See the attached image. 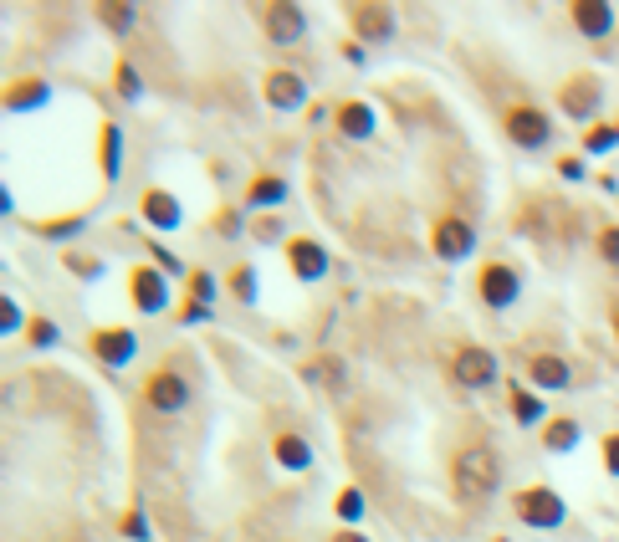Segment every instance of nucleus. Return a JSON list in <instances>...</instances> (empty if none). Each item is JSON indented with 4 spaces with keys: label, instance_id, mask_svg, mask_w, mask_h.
<instances>
[{
    "label": "nucleus",
    "instance_id": "37",
    "mask_svg": "<svg viewBox=\"0 0 619 542\" xmlns=\"http://www.w3.org/2000/svg\"><path fill=\"white\" fill-rule=\"evenodd\" d=\"M599 450H604V471L619 476V430H609V435L599 440Z\"/></svg>",
    "mask_w": 619,
    "mask_h": 542
},
{
    "label": "nucleus",
    "instance_id": "27",
    "mask_svg": "<svg viewBox=\"0 0 619 542\" xmlns=\"http://www.w3.org/2000/svg\"><path fill=\"white\" fill-rule=\"evenodd\" d=\"M609 149H619V123H604V128H589L584 133V154L594 159V154H609Z\"/></svg>",
    "mask_w": 619,
    "mask_h": 542
},
{
    "label": "nucleus",
    "instance_id": "44",
    "mask_svg": "<svg viewBox=\"0 0 619 542\" xmlns=\"http://www.w3.org/2000/svg\"><path fill=\"white\" fill-rule=\"evenodd\" d=\"M256 236H261V241H277V236H282V225H277V220L267 215V220H261V225H256Z\"/></svg>",
    "mask_w": 619,
    "mask_h": 542
},
{
    "label": "nucleus",
    "instance_id": "42",
    "mask_svg": "<svg viewBox=\"0 0 619 542\" xmlns=\"http://www.w3.org/2000/svg\"><path fill=\"white\" fill-rule=\"evenodd\" d=\"M328 542H374L369 532H353V527H338V532H328Z\"/></svg>",
    "mask_w": 619,
    "mask_h": 542
},
{
    "label": "nucleus",
    "instance_id": "32",
    "mask_svg": "<svg viewBox=\"0 0 619 542\" xmlns=\"http://www.w3.org/2000/svg\"><path fill=\"white\" fill-rule=\"evenodd\" d=\"M57 338H62V333H57L52 318H31V323H26V343H31V348H52Z\"/></svg>",
    "mask_w": 619,
    "mask_h": 542
},
{
    "label": "nucleus",
    "instance_id": "33",
    "mask_svg": "<svg viewBox=\"0 0 619 542\" xmlns=\"http://www.w3.org/2000/svg\"><path fill=\"white\" fill-rule=\"evenodd\" d=\"M118 532H123V537H128V542H149V537H154V532H149V522H144V512H139V507H128V512H123V522H118Z\"/></svg>",
    "mask_w": 619,
    "mask_h": 542
},
{
    "label": "nucleus",
    "instance_id": "10",
    "mask_svg": "<svg viewBox=\"0 0 619 542\" xmlns=\"http://www.w3.org/2000/svg\"><path fill=\"white\" fill-rule=\"evenodd\" d=\"M599 103H604V82H599L594 72H579V77H568V82L558 87V108H563L573 123H589V118L599 113Z\"/></svg>",
    "mask_w": 619,
    "mask_h": 542
},
{
    "label": "nucleus",
    "instance_id": "16",
    "mask_svg": "<svg viewBox=\"0 0 619 542\" xmlns=\"http://www.w3.org/2000/svg\"><path fill=\"white\" fill-rule=\"evenodd\" d=\"M333 123H338V133H343V139L364 144V139H374L379 113H374L369 103H359V98H348V103H338V108H333Z\"/></svg>",
    "mask_w": 619,
    "mask_h": 542
},
{
    "label": "nucleus",
    "instance_id": "19",
    "mask_svg": "<svg viewBox=\"0 0 619 542\" xmlns=\"http://www.w3.org/2000/svg\"><path fill=\"white\" fill-rule=\"evenodd\" d=\"M579 440H584V425L573 415H553L543 425V450L548 456H568V450H579Z\"/></svg>",
    "mask_w": 619,
    "mask_h": 542
},
{
    "label": "nucleus",
    "instance_id": "11",
    "mask_svg": "<svg viewBox=\"0 0 619 542\" xmlns=\"http://www.w3.org/2000/svg\"><path fill=\"white\" fill-rule=\"evenodd\" d=\"M128 297H134V307L144 312V318H159V312L169 307V277L159 266H134L128 271Z\"/></svg>",
    "mask_w": 619,
    "mask_h": 542
},
{
    "label": "nucleus",
    "instance_id": "30",
    "mask_svg": "<svg viewBox=\"0 0 619 542\" xmlns=\"http://www.w3.org/2000/svg\"><path fill=\"white\" fill-rule=\"evenodd\" d=\"M256 287H261V282H256V266H246V261H241V266L231 271V292H236V302H246V307H251V302H256Z\"/></svg>",
    "mask_w": 619,
    "mask_h": 542
},
{
    "label": "nucleus",
    "instance_id": "39",
    "mask_svg": "<svg viewBox=\"0 0 619 542\" xmlns=\"http://www.w3.org/2000/svg\"><path fill=\"white\" fill-rule=\"evenodd\" d=\"M67 266L77 271V277H98L103 271V261H93V256H67Z\"/></svg>",
    "mask_w": 619,
    "mask_h": 542
},
{
    "label": "nucleus",
    "instance_id": "38",
    "mask_svg": "<svg viewBox=\"0 0 619 542\" xmlns=\"http://www.w3.org/2000/svg\"><path fill=\"white\" fill-rule=\"evenodd\" d=\"M154 251V261H159V271H169V277H185V266H180V256H174L169 246H149Z\"/></svg>",
    "mask_w": 619,
    "mask_h": 542
},
{
    "label": "nucleus",
    "instance_id": "45",
    "mask_svg": "<svg viewBox=\"0 0 619 542\" xmlns=\"http://www.w3.org/2000/svg\"><path fill=\"white\" fill-rule=\"evenodd\" d=\"M614 343H619V307H614Z\"/></svg>",
    "mask_w": 619,
    "mask_h": 542
},
{
    "label": "nucleus",
    "instance_id": "20",
    "mask_svg": "<svg viewBox=\"0 0 619 542\" xmlns=\"http://www.w3.org/2000/svg\"><path fill=\"white\" fill-rule=\"evenodd\" d=\"M52 98V87L47 82H36V77H21L6 87V113H36V108H47Z\"/></svg>",
    "mask_w": 619,
    "mask_h": 542
},
{
    "label": "nucleus",
    "instance_id": "28",
    "mask_svg": "<svg viewBox=\"0 0 619 542\" xmlns=\"http://www.w3.org/2000/svg\"><path fill=\"white\" fill-rule=\"evenodd\" d=\"M113 87H118V98H144V82H139V67H128V62H118L113 67Z\"/></svg>",
    "mask_w": 619,
    "mask_h": 542
},
{
    "label": "nucleus",
    "instance_id": "13",
    "mask_svg": "<svg viewBox=\"0 0 619 542\" xmlns=\"http://www.w3.org/2000/svg\"><path fill=\"white\" fill-rule=\"evenodd\" d=\"M261 26H267L272 47H292V41L307 36V11L297 6V0H272L267 16H261Z\"/></svg>",
    "mask_w": 619,
    "mask_h": 542
},
{
    "label": "nucleus",
    "instance_id": "4",
    "mask_svg": "<svg viewBox=\"0 0 619 542\" xmlns=\"http://www.w3.org/2000/svg\"><path fill=\"white\" fill-rule=\"evenodd\" d=\"M144 404L154 415H180V410H190V379L180 374V369H154L149 374V384H144Z\"/></svg>",
    "mask_w": 619,
    "mask_h": 542
},
{
    "label": "nucleus",
    "instance_id": "25",
    "mask_svg": "<svg viewBox=\"0 0 619 542\" xmlns=\"http://www.w3.org/2000/svg\"><path fill=\"white\" fill-rule=\"evenodd\" d=\"M98 21L113 31V36H128L139 26V16H134V6H128V0H98Z\"/></svg>",
    "mask_w": 619,
    "mask_h": 542
},
{
    "label": "nucleus",
    "instance_id": "21",
    "mask_svg": "<svg viewBox=\"0 0 619 542\" xmlns=\"http://www.w3.org/2000/svg\"><path fill=\"white\" fill-rule=\"evenodd\" d=\"M507 404H512V420L522 425V430H533V425H548V410H543V399L527 389V384H512L507 389Z\"/></svg>",
    "mask_w": 619,
    "mask_h": 542
},
{
    "label": "nucleus",
    "instance_id": "35",
    "mask_svg": "<svg viewBox=\"0 0 619 542\" xmlns=\"http://www.w3.org/2000/svg\"><path fill=\"white\" fill-rule=\"evenodd\" d=\"M599 256L609 266H619V225H604V231H599Z\"/></svg>",
    "mask_w": 619,
    "mask_h": 542
},
{
    "label": "nucleus",
    "instance_id": "1",
    "mask_svg": "<svg viewBox=\"0 0 619 542\" xmlns=\"http://www.w3.org/2000/svg\"><path fill=\"white\" fill-rule=\"evenodd\" d=\"M451 486L461 502H486L497 486H502V461L492 445H461L456 461H451Z\"/></svg>",
    "mask_w": 619,
    "mask_h": 542
},
{
    "label": "nucleus",
    "instance_id": "7",
    "mask_svg": "<svg viewBox=\"0 0 619 542\" xmlns=\"http://www.w3.org/2000/svg\"><path fill=\"white\" fill-rule=\"evenodd\" d=\"M282 256H287V271H292L297 282H307V287L323 282L328 266H333V261H328V246L313 241V236H287V241H282Z\"/></svg>",
    "mask_w": 619,
    "mask_h": 542
},
{
    "label": "nucleus",
    "instance_id": "5",
    "mask_svg": "<svg viewBox=\"0 0 619 542\" xmlns=\"http://www.w3.org/2000/svg\"><path fill=\"white\" fill-rule=\"evenodd\" d=\"M451 379H456L461 389H471V394L492 389V384L502 379V369H497V353H486V348H476V343L456 348V358H451Z\"/></svg>",
    "mask_w": 619,
    "mask_h": 542
},
{
    "label": "nucleus",
    "instance_id": "15",
    "mask_svg": "<svg viewBox=\"0 0 619 542\" xmlns=\"http://www.w3.org/2000/svg\"><path fill=\"white\" fill-rule=\"evenodd\" d=\"M568 16H573V26H579L589 41H604V36L619 26V16H614V6H609V0H573V6H568Z\"/></svg>",
    "mask_w": 619,
    "mask_h": 542
},
{
    "label": "nucleus",
    "instance_id": "18",
    "mask_svg": "<svg viewBox=\"0 0 619 542\" xmlns=\"http://www.w3.org/2000/svg\"><path fill=\"white\" fill-rule=\"evenodd\" d=\"M139 210H144V220L154 225V231H180V220H185L180 200H174L169 190H144Z\"/></svg>",
    "mask_w": 619,
    "mask_h": 542
},
{
    "label": "nucleus",
    "instance_id": "9",
    "mask_svg": "<svg viewBox=\"0 0 619 542\" xmlns=\"http://www.w3.org/2000/svg\"><path fill=\"white\" fill-rule=\"evenodd\" d=\"M476 292H481V302L492 307V312H507V307L522 297V277H517V266H507V261H486V266H481V277H476Z\"/></svg>",
    "mask_w": 619,
    "mask_h": 542
},
{
    "label": "nucleus",
    "instance_id": "29",
    "mask_svg": "<svg viewBox=\"0 0 619 542\" xmlns=\"http://www.w3.org/2000/svg\"><path fill=\"white\" fill-rule=\"evenodd\" d=\"M82 225H87V215H67V220H41L36 231L47 236V241H72V236L82 231Z\"/></svg>",
    "mask_w": 619,
    "mask_h": 542
},
{
    "label": "nucleus",
    "instance_id": "8",
    "mask_svg": "<svg viewBox=\"0 0 619 542\" xmlns=\"http://www.w3.org/2000/svg\"><path fill=\"white\" fill-rule=\"evenodd\" d=\"M430 251L440 261H466L476 251V225L466 215H440L435 231H430Z\"/></svg>",
    "mask_w": 619,
    "mask_h": 542
},
{
    "label": "nucleus",
    "instance_id": "31",
    "mask_svg": "<svg viewBox=\"0 0 619 542\" xmlns=\"http://www.w3.org/2000/svg\"><path fill=\"white\" fill-rule=\"evenodd\" d=\"M26 312H21V302L16 297H6V302H0V333H6V338H16V333H26Z\"/></svg>",
    "mask_w": 619,
    "mask_h": 542
},
{
    "label": "nucleus",
    "instance_id": "40",
    "mask_svg": "<svg viewBox=\"0 0 619 542\" xmlns=\"http://www.w3.org/2000/svg\"><path fill=\"white\" fill-rule=\"evenodd\" d=\"M558 174H563V179H584V159H579V154H563V159H558Z\"/></svg>",
    "mask_w": 619,
    "mask_h": 542
},
{
    "label": "nucleus",
    "instance_id": "34",
    "mask_svg": "<svg viewBox=\"0 0 619 542\" xmlns=\"http://www.w3.org/2000/svg\"><path fill=\"white\" fill-rule=\"evenodd\" d=\"M313 379H323L328 389H343L348 384V369L338 364V358H323V364H313Z\"/></svg>",
    "mask_w": 619,
    "mask_h": 542
},
{
    "label": "nucleus",
    "instance_id": "36",
    "mask_svg": "<svg viewBox=\"0 0 619 542\" xmlns=\"http://www.w3.org/2000/svg\"><path fill=\"white\" fill-rule=\"evenodd\" d=\"M190 297L195 302H210L215 297V277H210V271H190Z\"/></svg>",
    "mask_w": 619,
    "mask_h": 542
},
{
    "label": "nucleus",
    "instance_id": "23",
    "mask_svg": "<svg viewBox=\"0 0 619 542\" xmlns=\"http://www.w3.org/2000/svg\"><path fill=\"white\" fill-rule=\"evenodd\" d=\"M98 164H103L108 185L123 174V128L118 123H103V133H98Z\"/></svg>",
    "mask_w": 619,
    "mask_h": 542
},
{
    "label": "nucleus",
    "instance_id": "14",
    "mask_svg": "<svg viewBox=\"0 0 619 542\" xmlns=\"http://www.w3.org/2000/svg\"><path fill=\"white\" fill-rule=\"evenodd\" d=\"M261 93H267V103L277 113H297L307 103V82L297 72H287V67H272L267 77H261Z\"/></svg>",
    "mask_w": 619,
    "mask_h": 542
},
{
    "label": "nucleus",
    "instance_id": "12",
    "mask_svg": "<svg viewBox=\"0 0 619 542\" xmlns=\"http://www.w3.org/2000/svg\"><path fill=\"white\" fill-rule=\"evenodd\" d=\"M87 353H93L103 369H128L139 353V338H134V328H98L87 338Z\"/></svg>",
    "mask_w": 619,
    "mask_h": 542
},
{
    "label": "nucleus",
    "instance_id": "41",
    "mask_svg": "<svg viewBox=\"0 0 619 542\" xmlns=\"http://www.w3.org/2000/svg\"><path fill=\"white\" fill-rule=\"evenodd\" d=\"M220 236H241V210H226V215H220Z\"/></svg>",
    "mask_w": 619,
    "mask_h": 542
},
{
    "label": "nucleus",
    "instance_id": "2",
    "mask_svg": "<svg viewBox=\"0 0 619 542\" xmlns=\"http://www.w3.org/2000/svg\"><path fill=\"white\" fill-rule=\"evenodd\" d=\"M512 512L522 527H533V532H558L568 522V507H563V496L553 486H522L512 496Z\"/></svg>",
    "mask_w": 619,
    "mask_h": 542
},
{
    "label": "nucleus",
    "instance_id": "3",
    "mask_svg": "<svg viewBox=\"0 0 619 542\" xmlns=\"http://www.w3.org/2000/svg\"><path fill=\"white\" fill-rule=\"evenodd\" d=\"M502 133H507L517 149H527V154H538V149L553 144V123H548V113H543V108H527V103H517V108L502 113Z\"/></svg>",
    "mask_w": 619,
    "mask_h": 542
},
{
    "label": "nucleus",
    "instance_id": "24",
    "mask_svg": "<svg viewBox=\"0 0 619 542\" xmlns=\"http://www.w3.org/2000/svg\"><path fill=\"white\" fill-rule=\"evenodd\" d=\"M277 466L282 471H307V466H313V445H307L302 435H277Z\"/></svg>",
    "mask_w": 619,
    "mask_h": 542
},
{
    "label": "nucleus",
    "instance_id": "26",
    "mask_svg": "<svg viewBox=\"0 0 619 542\" xmlns=\"http://www.w3.org/2000/svg\"><path fill=\"white\" fill-rule=\"evenodd\" d=\"M333 512H338V522H343V527H353V522L364 517V491H359V486H343V491H338V507H333Z\"/></svg>",
    "mask_w": 619,
    "mask_h": 542
},
{
    "label": "nucleus",
    "instance_id": "17",
    "mask_svg": "<svg viewBox=\"0 0 619 542\" xmlns=\"http://www.w3.org/2000/svg\"><path fill=\"white\" fill-rule=\"evenodd\" d=\"M527 384H533V389H568L573 369L563 364L558 353H533V358H527Z\"/></svg>",
    "mask_w": 619,
    "mask_h": 542
},
{
    "label": "nucleus",
    "instance_id": "6",
    "mask_svg": "<svg viewBox=\"0 0 619 542\" xmlns=\"http://www.w3.org/2000/svg\"><path fill=\"white\" fill-rule=\"evenodd\" d=\"M348 26L359 41H369V47H384V41H394V6L389 0H353Z\"/></svg>",
    "mask_w": 619,
    "mask_h": 542
},
{
    "label": "nucleus",
    "instance_id": "22",
    "mask_svg": "<svg viewBox=\"0 0 619 542\" xmlns=\"http://www.w3.org/2000/svg\"><path fill=\"white\" fill-rule=\"evenodd\" d=\"M287 200V179L282 174H261L246 185V210H277Z\"/></svg>",
    "mask_w": 619,
    "mask_h": 542
},
{
    "label": "nucleus",
    "instance_id": "43",
    "mask_svg": "<svg viewBox=\"0 0 619 542\" xmlns=\"http://www.w3.org/2000/svg\"><path fill=\"white\" fill-rule=\"evenodd\" d=\"M180 318H185V323H205V318H210V307H205V302H190V307L180 312Z\"/></svg>",
    "mask_w": 619,
    "mask_h": 542
}]
</instances>
